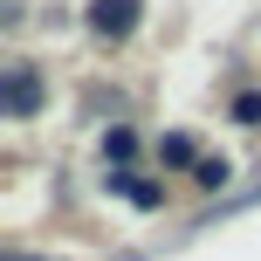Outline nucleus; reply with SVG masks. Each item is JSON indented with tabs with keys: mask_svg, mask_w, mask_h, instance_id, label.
Listing matches in <instances>:
<instances>
[{
	"mask_svg": "<svg viewBox=\"0 0 261 261\" xmlns=\"http://www.w3.org/2000/svg\"><path fill=\"white\" fill-rule=\"evenodd\" d=\"M35 110H41V76L35 62H14L0 76V117H35Z\"/></svg>",
	"mask_w": 261,
	"mask_h": 261,
	"instance_id": "f257e3e1",
	"label": "nucleus"
},
{
	"mask_svg": "<svg viewBox=\"0 0 261 261\" xmlns=\"http://www.w3.org/2000/svg\"><path fill=\"white\" fill-rule=\"evenodd\" d=\"M158 158H165V165H193V172H199V144L186 138V130H172V138L158 144Z\"/></svg>",
	"mask_w": 261,
	"mask_h": 261,
	"instance_id": "7ed1b4c3",
	"label": "nucleus"
},
{
	"mask_svg": "<svg viewBox=\"0 0 261 261\" xmlns=\"http://www.w3.org/2000/svg\"><path fill=\"white\" fill-rule=\"evenodd\" d=\"M130 151H138V138H130V124H117V130L103 138V158H117V165H124Z\"/></svg>",
	"mask_w": 261,
	"mask_h": 261,
	"instance_id": "20e7f679",
	"label": "nucleus"
},
{
	"mask_svg": "<svg viewBox=\"0 0 261 261\" xmlns=\"http://www.w3.org/2000/svg\"><path fill=\"white\" fill-rule=\"evenodd\" d=\"M193 179H199V186H227V179H234V165H227V158H199Z\"/></svg>",
	"mask_w": 261,
	"mask_h": 261,
	"instance_id": "39448f33",
	"label": "nucleus"
},
{
	"mask_svg": "<svg viewBox=\"0 0 261 261\" xmlns=\"http://www.w3.org/2000/svg\"><path fill=\"white\" fill-rule=\"evenodd\" d=\"M234 124H261V90H241L234 96Z\"/></svg>",
	"mask_w": 261,
	"mask_h": 261,
	"instance_id": "423d86ee",
	"label": "nucleus"
},
{
	"mask_svg": "<svg viewBox=\"0 0 261 261\" xmlns=\"http://www.w3.org/2000/svg\"><path fill=\"white\" fill-rule=\"evenodd\" d=\"M0 261H35V254H0Z\"/></svg>",
	"mask_w": 261,
	"mask_h": 261,
	"instance_id": "0eeeda50",
	"label": "nucleus"
},
{
	"mask_svg": "<svg viewBox=\"0 0 261 261\" xmlns=\"http://www.w3.org/2000/svg\"><path fill=\"white\" fill-rule=\"evenodd\" d=\"M83 21H90V35H103V41H124L130 28L144 21V0H90V14H83Z\"/></svg>",
	"mask_w": 261,
	"mask_h": 261,
	"instance_id": "f03ea898",
	"label": "nucleus"
}]
</instances>
